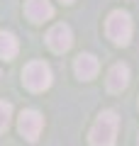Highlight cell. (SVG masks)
Masks as SVG:
<instances>
[{"label":"cell","instance_id":"277c9868","mask_svg":"<svg viewBox=\"0 0 139 146\" xmlns=\"http://www.w3.org/2000/svg\"><path fill=\"white\" fill-rule=\"evenodd\" d=\"M46 44H49V49L56 54H63L71 49L73 44V32L68 25H63V22H59V25H54L51 29L46 32Z\"/></svg>","mask_w":139,"mask_h":146},{"label":"cell","instance_id":"30bf717a","mask_svg":"<svg viewBox=\"0 0 139 146\" xmlns=\"http://www.w3.org/2000/svg\"><path fill=\"white\" fill-rule=\"evenodd\" d=\"M10 119H12V105L0 100V131H5L10 127Z\"/></svg>","mask_w":139,"mask_h":146},{"label":"cell","instance_id":"7a4b0ae2","mask_svg":"<svg viewBox=\"0 0 139 146\" xmlns=\"http://www.w3.org/2000/svg\"><path fill=\"white\" fill-rule=\"evenodd\" d=\"M22 83L32 90V93H41L51 85V68L44 61H32L22 71Z\"/></svg>","mask_w":139,"mask_h":146},{"label":"cell","instance_id":"5b68a950","mask_svg":"<svg viewBox=\"0 0 139 146\" xmlns=\"http://www.w3.org/2000/svg\"><path fill=\"white\" fill-rule=\"evenodd\" d=\"M17 127H20V134L25 136L27 141H37L41 127H44V119H41V115L37 112V110H25V112L20 115Z\"/></svg>","mask_w":139,"mask_h":146},{"label":"cell","instance_id":"6da1fadb","mask_svg":"<svg viewBox=\"0 0 139 146\" xmlns=\"http://www.w3.org/2000/svg\"><path fill=\"white\" fill-rule=\"evenodd\" d=\"M117 124H120L117 112H112V110L100 112L93 129H90V146H115V141H117Z\"/></svg>","mask_w":139,"mask_h":146},{"label":"cell","instance_id":"52a82bcc","mask_svg":"<svg viewBox=\"0 0 139 146\" xmlns=\"http://www.w3.org/2000/svg\"><path fill=\"white\" fill-rule=\"evenodd\" d=\"M25 15L29 17L34 25H39V22L49 20V17L54 15V5L49 3V0H27V5H25Z\"/></svg>","mask_w":139,"mask_h":146},{"label":"cell","instance_id":"ba28073f","mask_svg":"<svg viewBox=\"0 0 139 146\" xmlns=\"http://www.w3.org/2000/svg\"><path fill=\"white\" fill-rule=\"evenodd\" d=\"M76 76L81 80H93L95 76H98V68H100V63H98V58L93 56V54H81V56L76 58Z\"/></svg>","mask_w":139,"mask_h":146},{"label":"cell","instance_id":"7c38bea8","mask_svg":"<svg viewBox=\"0 0 139 146\" xmlns=\"http://www.w3.org/2000/svg\"><path fill=\"white\" fill-rule=\"evenodd\" d=\"M137 144H139V141H137Z\"/></svg>","mask_w":139,"mask_h":146},{"label":"cell","instance_id":"9c48e42d","mask_svg":"<svg viewBox=\"0 0 139 146\" xmlns=\"http://www.w3.org/2000/svg\"><path fill=\"white\" fill-rule=\"evenodd\" d=\"M17 39L12 32H0V58H5V61H10V58L17 56Z\"/></svg>","mask_w":139,"mask_h":146},{"label":"cell","instance_id":"8992f818","mask_svg":"<svg viewBox=\"0 0 139 146\" xmlns=\"http://www.w3.org/2000/svg\"><path fill=\"white\" fill-rule=\"evenodd\" d=\"M129 85V68L127 63H115L108 71V90L110 93H122Z\"/></svg>","mask_w":139,"mask_h":146},{"label":"cell","instance_id":"3957f363","mask_svg":"<svg viewBox=\"0 0 139 146\" xmlns=\"http://www.w3.org/2000/svg\"><path fill=\"white\" fill-rule=\"evenodd\" d=\"M105 32H108V36L115 44H120V46L129 44V39H132V20H129V15L122 12V10L110 12L108 22H105Z\"/></svg>","mask_w":139,"mask_h":146},{"label":"cell","instance_id":"8fae6325","mask_svg":"<svg viewBox=\"0 0 139 146\" xmlns=\"http://www.w3.org/2000/svg\"><path fill=\"white\" fill-rule=\"evenodd\" d=\"M61 3H66V5H68V3H73V0H61Z\"/></svg>","mask_w":139,"mask_h":146}]
</instances>
